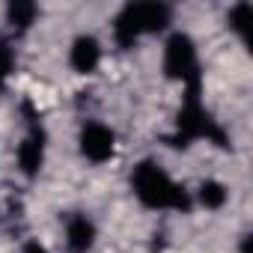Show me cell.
Masks as SVG:
<instances>
[{"mask_svg": "<svg viewBox=\"0 0 253 253\" xmlns=\"http://www.w3.org/2000/svg\"><path fill=\"white\" fill-rule=\"evenodd\" d=\"M101 63V42L92 33H81L75 36L72 48H69V66L78 75H92Z\"/></svg>", "mask_w": 253, "mask_h": 253, "instance_id": "obj_6", "label": "cell"}, {"mask_svg": "<svg viewBox=\"0 0 253 253\" xmlns=\"http://www.w3.org/2000/svg\"><path fill=\"white\" fill-rule=\"evenodd\" d=\"M21 253H48V247L39 244V241H27V244L21 247Z\"/></svg>", "mask_w": 253, "mask_h": 253, "instance_id": "obj_12", "label": "cell"}, {"mask_svg": "<svg viewBox=\"0 0 253 253\" xmlns=\"http://www.w3.org/2000/svg\"><path fill=\"white\" fill-rule=\"evenodd\" d=\"M39 15V6L30 3V0H15V3L6 6V21L15 27V30H27Z\"/></svg>", "mask_w": 253, "mask_h": 253, "instance_id": "obj_9", "label": "cell"}, {"mask_svg": "<svg viewBox=\"0 0 253 253\" xmlns=\"http://www.w3.org/2000/svg\"><path fill=\"white\" fill-rule=\"evenodd\" d=\"M164 75L170 81H182V84H188L191 78L200 75L197 45L188 33H170V39L164 42Z\"/></svg>", "mask_w": 253, "mask_h": 253, "instance_id": "obj_3", "label": "cell"}, {"mask_svg": "<svg viewBox=\"0 0 253 253\" xmlns=\"http://www.w3.org/2000/svg\"><path fill=\"white\" fill-rule=\"evenodd\" d=\"M78 149L89 164H104L116 152V134L107 128L104 122H84L78 134Z\"/></svg>", "mask_w": 253, "mask_h": 253, "instance_id": "obj_4", "label": "cell"}, {"mask_svg": "<svg viewBox=\"0 0 253 253\" xmlns=\"http://www.w3.org/2000/svg\"><path fill=\"white\" fill-rule=\"evenodd\" d=\"M226 200H229V188H226L223 182H217V179H206V182H200V188H197V203H200L203 209L217 211V209L226 206Z\"/></svg>", "mask_w": 253, "mask_h": 253, "instance_id": "obj_8", "label": "cell"}, {"mask_svg": "<svg viewBox=\"0 0 253 253\" xmlns=\"http://www.w3.org/2000/svg\"><path fill=\"white\" fill-rule=\"evenodd\" d=\"M12 69H15V54L6 42H0V84L12 75Z\"/></svg>", "mask_w": 253, "mask_h": 253, "instance_id": "obj_11", "label": "cell"}, {"mask_svg": "<svg viewBox=\"0 0 253 253\" xmlns=\"http://www.w3.org/2000/svg\"><path fill=\"white\" fill-rule=\"evenodd\" d=\"M226 21H229V27H232L238 36H244V33H247V24L253 21V6H250V3H235V6L229 9Z\"/></svg>", "mask_w": 253, "mask_h": 253, "instance_id": "obj_10", "label": "cell"}, {"mask_svg": "<svg viewBox=\"0 0 253 253\" xmlns=\"http://www.w3.org/2000/svg\"><path fill=\"white\" fill-rule=\"evenodd\" d=\"M95 247V223L84 214L75 211L66 217V250L69 253H89Z\"/></svg>", "mask_w": 253, "mask_h": 253, "instance_id": "obj_7", "label": "cell"}, {"mask_svg": "<svg viewBox=\"0 0 253 253\" xmlns=\"http://www.w3.org/2000/svg\"><path fill=\"white\" fill-rule=\"evenodd\" d=\"M167 3H128L113 18V39L119 48H131L143 33H161L170 24Z\"/></svg>", "mask_w": 253, "mask_h": 253, "instance_id": "obj_2", "label": "cell"}, {"mask_svg": "<svg viewBox=\"0 0 253 253\" xmlns=\"http://www.w3.org/2000/svg\"><path fill=\"white\" fill-rule=\"evenodd\" d=\"M15 161H18V170H21L27 179L39 176V170H42V164H45V131H42V125H39L36 119L30 122L27 137L18 143Z\"/></svg>", "mask_w": 253, "mask_h": 253, "instance_id": "obj_5", "label": "cell"}, {"mask_svg": "<svg viewBox=\"0 0 253 253\" xmlns=\"http://www.w3.org/2000/svg\"><path fill=\"white\" fill-rule=\"evenodd\" d=\"M131 188H134V197L146 206V209H161V211H191L194 200L191 194L170 179V173L155 164V161H140L131 173Z\"/></svg>", "mask_w": 253, "mask_h": 253, "instance_id": "obj_1", "label": "cell"}]
</instances>
